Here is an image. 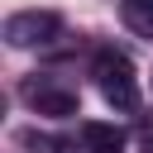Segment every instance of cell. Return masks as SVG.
I'll list each match as a JSON object with an SVG mask.
<instances>
[{
	"label": "cell",
	"mask_w": 153,
	"mask_h": 153,
	"mask_svg": "<svg viewBox=\"0 0 153 153\" xmlns=\"http://www.w3.org/2000/svg\"><path fill=\"white\" fill-rule=\"evenodd\" d=\"M91 76H96L100 96H105L115 110H134V105H139V76H134V62H129L120 48H100L96 62H91Z\"/></svg>",
	"instance_id": "1"
},
{
	"label": "cell",
	"mask_w": 153,
	"mask_h": 153,
	"mask_svg": "<svg viewBox=\"0 0 153 153\" xmlns=\"http://www.w3.org/2000/svg\"><path fill=\"white\" fill-rule=\"evenodd\" d=\"M57 29H62V19L53 10H24V14L5 19V43L10 48H38V43L57 38Z\"/></svg>",
	"instance_id": "2"
},
{
	"label": "cell",
	"mask_w": 153,
	"mask_h": 153,
	"mask_svg": "<svg viewBox=\"0 0 153 153\" xmlns=\"http://www.w3.org/2000/svg\"><path fill=\"white\" fill-rule=\"evenodd\" d=\"M81 143H86V153H124V129L120 124L86 120L81 124Z\"/></svg>",
	"instance_id": "3"
},
{
	"label": "cell",
	"mask_w": 153,
	"mask_h": 153,
	"mask_svg": "<svg viewBox=\"0 0 153 153\" xmlns=\"http://www.w3.org/2000/svg\"><path fill=\"white\" fill-rule=\"evenodd\" d=\"M33 110L38 115H53V120H67V115H81V100L76 91H29Z\"/></svg>",
	"instance_id": "4"
},
{
	"label": "cell",
	"mask_w": 153,
	"mask_h": 153,
	"mask_svg": "<svg viewBox=\"0 0 153 153\" xmlns=\"http://www.w3.org/2000/svg\"><path fill=\"white\" fill-rule=\"evenodd\" d=\"M120 14H124V24H129L139 38H153V0H124Z\"/></svg>",
	"instance_id": "5"
},
{
	"label": "cell",
	"mask_w": 153,
	"mask_h": 153,
	"mask_svg": "<svg viewBox=\"0 0 153 153\" xmlns=\"http://www.w3.org/2000/svg\"><path fill=\"white\" fill-rule=\"evenodd\" d=\"M29 143H33V153H76L72 139H38V134H29Z\"/></svg>",
	"instance_id": "6"
},
{
	"label": "cell",
	"mask_w": 153,
	"mask_h": 153,
	"mask_svg": "<svg viewBox=\"0 0 153 153\" xmlns=\"http://www.w3.org/2000/svg\"><path fill=\"white\" fill-rule=\"evenodd\" d=\"M143 153H153V134H148V139H143Z\"/></svg>",
	"instance_id": "7"
}]
</instances>
